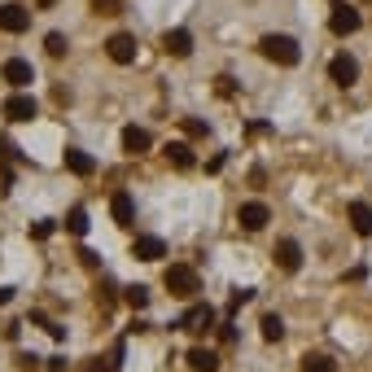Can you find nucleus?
Masks as SVG:
<instances>
[{"instance_id":"1","label":"nucleus","mask_w":372,"mask_h":372,"mask_svg":"<svg viewBox=\"0 0 372 372\" xmlns=\"http://www.w3.org/2000/svg\"><path fill=\"white\" fill-rule=\"evenodd\" d=\"M258 53L267 61H276V66H298L302 61V48H298L294 36H263L258 40Z\"/></svg>"},{"instance_id":"2","label":"nucleus","mask_w":372,"mask_h":372,"mask_svg":"<svg viewBox=\"0 0 372 372\" xmlns=\"http://www.w3.org/2000/svg\"><path fill=\"white\" fill-rule=\"evenodd\" d=\"M163 285L171 289L175 298H198V289H202V281H198V271H193L188 263H171V267L163 271Z\"/></svg>"},{"instance_id":"3","label":"nucleus","mask_w":372,"mask_h":372,"mask_svg":"<svg viewBox=\"0 0 372 372\" xmlns=\"http://www.w3.org/2000/svg\"><path fill=\"white\" fill-rule=\"evenodd\" d=\"M0 114H5L9 123H31L40 114V105H36V96H31V92H13L9 101L0 105Z\"/></svg>"},{"instance_id":"4","label":"nucleus","mask_w":372,"mask_h":372,"mask_svg":"<svg viewBox=\"0 0 372 372\" xmlns=\"http://www.w3.org/2000/svg\"><path fill=\"white\" fill-rule=\"evenodd\" d=\"M105 57L119 61V66H132L136 61V36L132 31H114V36L105 40Z\"/></svg>"},{"instance_id":"5","label":"nucleus","mask_w":372,"mask_h":372,"mask_svg":"<svg viewBox=\"0 0 372 372\" xmlns=\"http://www.w3.org/2000/svg\"><path fill=\"white\" fill-rule=\"evenodd\" d=\"M359 27H364V13L355 9V5H342V0H337L333 18H329V31H333V36H355Z\"/></svg>"},{"instance_id":"6","label":"nucleus","mask_w":372,"mask_h":372,"mask_svg":"<svg viewBox=\"0 0 372 372\" xmlns=\"http://www.w3.org/2000/svg\"><path fill=\"white\" fill-rule=\"evenodd\" d=\"M110 215H114L119 228H132V223H136V202H132V193H127V188H114V198H110Z\"/></svg>"},{"instance_id":"7","label":"nucleus","mask_w":372,"mask_h":372,"mask_svg":"<svg viewBox=\"0 0 372 372\" xmlns=\"http://www.w3.org/2000/svg\"><path fill=\"white\" fill-rule=\"evenodd\" d=\"M0 75H5V84H13L18 92L36 84V66H31V61H22V57H9V61H5V70H0Z\"/></svg>"},{"instance_id":"8","label":"nucleus","mask_w":372,"mask_h":372,"mask_svg":"<svg viewBox=\"0 0 372 372\" xmlns=\"http://www.w3.org/2000/svg\"><path fill=\"white\" fill-rule=\"evenodd\" d=\"M132 254L140 258V263H158V258H167V241H163V237L140 232V237L132 241Z\"/></svg>"},{"instance_id":"9","label":"nucleus","mask_w":372,"mask_h":372,"mask_svg":"<svg viewBox=\"0 0 372 372\" xmlns=\"http://www.w3.org/2000/svg\"><path fill=\"white\" fill-rule=\"evenodd\" d=\"M329 79H333V84H342V88H350L355 79H359V61H355L350 53H337L329 61Z\"/></svg>"},{"instance_id":"10","label":"nucleus","mask_w":372,"mask_h":372,"mask_svg":"<svg viewBox=\"0 0 372 372\" xmlns=\"http://www.w3.org/2000/svg\"><path fill=\"white\" fill-rule=\"evenodd\" d=\"M237 219H241V228H250V232H258V228H267V223H271V210H267L263 202H241V210H237Z\"/></svg>"},{"instance_id":"11","label":"nucleus","mask_w":372,"mask_h":372,"mask_svg":"<svg viewBox=\"0 0 372 372\" xmlns=\"http://www.w3.org/2000/svg\"><path fill=\"white\" fill-rule=\"evenodd\" d=\"M271 258H276V267L281 271H298L302 267V246H298V241H276V250H271Z\"/></svg>"},{"instance_id":"12","label":"nucleus","mask_w":372,"mask_h":372,"mask_svg":"<svg viewBox=\"0 0 372 372\" xmlns=\"http://www.w3.org/2000/svg\"><path fill=\"white\" fill-rule=\"evenodd\" d=\"M31 27V13L22 5H0V31H9V36H22Z\"/></svg>"},{"instance_id":"13","label":"nucleus","mask_w":372,"mask_h":372,"mask_svg":"<svg viewBox=\"0 0 372 372\" xmlns=\"http://www.w3.org/2000/svg\"><path fill=\"white\" fill-rule=\"evenodd\" d=\"M180 329H188V333H210L215 329V311H210V306H188V315L180 320Z\"/></svg>"},{"instance_id":"14","label":"nucleus","mask_w":372,"mask_h":372,"mask_svg":"<svg viewBox=\"0 0 372 372\" xmlns=\"http://www.w3.org/2000/svg\"><path fill=\"white\" fill-rule=\"evenodd\" d=\"M163 48H167L171 57H188V53H193V36H188L184 27H171L167 36H163Z\"/></svg>"},{"instance_id":"15","label":"nucleus","mask_w":372,"mask_h":372,"mask_svg":"<svg viewBox=\"0 0 372 372\" xmlns=\"http://www.w3.org/2000/svg\"><path fill=\"white\" fill-rule=\"evenodd\" d=\"M346 219H350V228L359 237H372V206L368 202H350L346 206Z\"/></svg>"},{"instance_id":"16","label":"nucleus","mask_w":372,"mask_h":372,"mask_svg":"<svg viewBox=\"0 0 372 372\" xmlns=\"http://www.w3.org/2000/svg\"><path fill=\"white\" fill-rule=\"evenodd\" d=\"M188 368H193V372H219V355L206 350V346H193V350H188Z\"/></svg>"},{"instance_id":"17","label":"nucleus","mask_w":372,"mask_h":372,"mask_svg":"<svg viewBox=\"0 0 372 372\" xmlns=\"http://www.w3.org/2000/svg\"><path fill=\"white\" fill-rule=\"evenodd\" d=\"M149 144H154V140H149V132H144V127H136V123L123 127V149H127V154H144Z\"/></svg>"},{"instance_id":"18","label":"nucleus","mask_w":372,"mask_h":372,"mask_svg":"<svg viewBox=\"0 0 372 372\" xmlns=\"http://www.w3.org/2000/svg\"><path fill=\"white\" fill-rule=\"evenodd\" d=\"M163 154H167V163H171L175 171H188V167H193V149H188L184 140H175V144H167Z\"/></svg>"},{"instance_id":"19","label":"nucleus","mask_w":372,"mask_h":372,"mask_svg":"<svg viewBox=\"0 0 372 372\" xmlns=\"http://www.w3.org/2000/svg\"><path fill=\"white\" fill-rule=\"evenodd\" d=\"M66 167H70L75 175H92V171H96V163H92L84 149H66Z\"/></svg>"},{"instance_id":"20","label":"nucleus","mask_w":372,"mask_h":372,"mask_svg":"<svg viewBox=\"0 0 372 372\" xmlns=\"http://www.w3.org/2000/svg\"><path fill=\"white\" fill-rule=\"evenodd\" d=\"M123 302L132 306V311H144V306H149V289H144V285H127L123 289Z\"/></svg>"},{"instance_id":"21","label":"nucleus","mask_w":372,"mask_h":372,"mask_svg":"<svg viewBox=\"0 0 372 372\" xmlns=\"http://www.w3.org/2000/svg\"><path fill=\"white\" fill-rule=\"evenodd\" d=\"M263 337H267V342H281V337H285V320H281L276 311L263 315Z\"/></svg>"},{"instance_id":"22","label":"nucleus","mask_w":372,"mask_h":372,"mask_svg":"<svg viewBox=\"0 0 372 372\" xmlns=\"http://www.w3.org/2000/svg\"><path fill=\"white\" fill-rule=\"evenodd\" d=\"M66 36H61V31H48V36H44V53L48 57H66Z\"/></svg>"},{"instance_id":"23","label":"nucleus","mask_w":372,"mask_h":372,"mask_svg":"<svg viewBox=\"0 0 372 372\" xmlns=\"http://www.w3.org/2000/svg\"><path fill=\"white\" fill-rule=\"evenodd\" d=\"M298 372H337V364L329 359V355H306Z\"/></svg>"},{"instance_id":"24","label":"nucleus","mask_w":372,"mask_h":372,"mask_svg":"<svg viewBox=\"0 0 372 372\" xmlns=\"http://www.w3.org/2000/svg\"><path fill=\"white\" fill-rule=\"evenodd\" d=\"M66 228H70L75 237H84V232H88V210H84V206H75L70 215H66Z\"/></svg>"},{"instance_id":"25","label":"nucleus","mask_w":372,"mask_h":372,"mask_svg":"<svg viewBox=\"0 0 372 372\" xmlns=\"http://www.w3.org/2000/svg\"><path fill=\"white\" fill-rule=\"evenodd\" d=\"M184 132H188V136H193V140H202V136H206V132H210V127H206V123H202V119H184Z\"/></svg>"},{"instance_id":"26","label":"nucleus","mask_w":372,"mask_h":372,"mask_svg":"<svg viewBox=\"0 0 372 372\" xmlns=\"http://www.w3.org/2000/svg\"><path fill=\"white\" fill-rule=\"evenodd\" d=\"M215 92H219V96H232V92H237V79H232V75H219V79H215Z\"/></svg>"},{"instance_id":"27","label":"nucleus","mask_w":372,"mask_h":372,"mask_svg":"<svg viewBox=\"0 0 372 372\" xmlns=\"http://www.w3.org/2000/svg\"><path fill=\"white\" fill-rule=\"evenodd\" d=\"M92 9H96V13H105V18H110V13H119V9H123V0H92Z\"/></svg>"},{"instance_id":"28","label":"nucleus","mask_w":372,"mask_h":372,"mask_svg":"<svg viewBox=\"0 0 372 372\" xmlns=\"http://www.w3.org/2000/svg\"><path fill=\"white\" fill-rule=\"evenodd\" d=\"M31 237H36V241H48V237H53V223H48V219L31 223Z\"/></svg>"},{"instance_id":"29","label":"nucleus","mask_w":372,"mask_h":372,"mask_svg":"<svg viewBox=\"0 0 372 372\" xmlns=\"http://www.w3.org/2000/svg\"><path fill=\"white\" fill-rule=\"evenodd\" d=\"M254 298V289H232V302H228V311H237V306H246Z\"/></svg>"},{"instance_id":"30","label":"nucleus","mask_w":372,"mask_h":372,"mask_svg":"<svg viewBox=\"0 0 372 372\" xmlns=\"http://www.w3.org/2000/svg\"><path fill=\"white\" fill-rule=\"evenodd\" d=\"M36 364H40L36 355H18V368H22V372H36Z\"/></svg>"},{"instance_id":"31","label":"nucleus","mask_w":372,"mask_h":372,"mask_svg":"<svg viewBox=\"0 0 372 372\" xmlns=\"http://www.w3.org/2000/svg\"><path fill=\"white\" fill-rule=\"evenodd\" d=\"M9 298H13V289H9V285H0V306H5Z\"/></svg>"},{"instance_id":"32","label":"nucleus","mask_w":372,"mask_h":372,"mask_svg":"<svg viewBox=\"0 0 372 372\" xmlns=\"http://www.w3.org/2000/svg\"><path fill=\"white\" fill-rule=\"evenodd\" d=\"M36 5H40V9H53V5H57V0H36Z\"/></svg>"}]
</instances>
